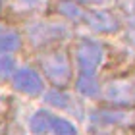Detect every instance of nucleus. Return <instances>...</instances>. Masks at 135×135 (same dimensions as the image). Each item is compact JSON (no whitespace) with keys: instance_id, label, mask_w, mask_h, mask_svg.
<instances>
[{"instance_id":"obj_18","label":"nucleus","mask_w":135,"mask_h":135,"mask_svg":"<svg viewBox=\"0 0 135 135\" xmlns=\"http://www.w3.org/2000/svg\"><path fill=\"white\" fill-rule=\"evenodd\" d=\"M0 2H2V0H0Z\"/></svg>"},{"instance_id":"obj_4","label":"nucleus","mask_w":135,"mask_h":135,"mask_svg":"<svg viewBox=\"0 0 135 135\" xmlns=\"http://www.w3.org/2000/svg\"><path fill=\"white\" fill-rule=\"evenodd\" d=\"M14 85L16 89L23 91V93L29 95H37L42 91V79L35 70H29V68H23V70H17L14 73Z\"/></svg>"},{"instance_id":"obj_8","label":"nucleus","mask_w":135,"mask_h":135,"mask_svg":"<svg viewBox=\"0 0 135 135\" xmlns=\"http://www.w3.org/2000/svg\"><path fill=\"white\" fill-rule=\"evenodd\" d=\"M20 46V37L14 31H0V54L14 52Z\"/></svg>"},{"instance_id":"obj_15","label":"nucleus","mask_w":135,"mask_h":135,"mask_svg":"<svg viewBox=\"0 0 135 135\" xmlns=\"http://www.w3.org/2000/svg\"><path fill=\"white\" fill-rule=\"evenodd\" d=\"M17 4H20L23 10H31V8H37V6L41 4V0H17Z\"/></svg>"},{"instance_id":"obj_5","label":"nucleus","mask_w":135,"mask_h":135,"mask_svg":"<svg viewBox=\"0 0 135 135\" xmlns=\"http://www.w3.org/2000/svg\"><path fill=\"white\" fill-rule=\"evenodd\" d=\"M83 17H85V21L99 33H112V31L118 29L116 17L110 16L108 12H102V10L100 12L99 10L97 12H83Z\"/></svg>"},{"instance_id":"obj_16","label":"nucleus","mask_w":135,"mask_h":135,"mask_svg":"<svg viewBox=\"0 0 135 135\" xmlns=\"http://www.w3.org/2000/svg\"><path fill=\"white\" fill-rule=\"evenodd\" d=\"M83 4H99V2H104V0H79Z\"/></svg>"},{"instance_id":"obj_10","label":"nucleus","mask_w":135,"mask_h":135,"mask_svg":"<svg viewBox=\"0 0 135 135\" xmlns=\"http://www.w3.org/2000/svg\"><path fill=\"white\" fill-rule=\"evenodd\" d=\"M50 129L56 135H77L73 124H70L68 120H62V118H52L50 120Z\"/></svg>"},{"instance_id":"obj_3","label":"nucleus","mask_w":135,"mask_h":135,"mask_svg":"<svg viewBox=\"0 0 135 135\" xmlns=\"http://www.w3.org/2000/svg\"><path fill=\"white\" fill-rule=\"evenodd\" d=\"M42 70L54 85H66L70 81V64L64 54H48L42 58Z\"/></svg>"},{"instance_id":"obj_2","label":"nucleus","mask_w":135,"mask_h":135,"mask_svg":"<svg viewBox=\"0 0 135 135\" xmlns=\"http://www.w3.org/2000/svg\"><path fill=\"white\" fill-rule=\"evenodd\" d=\"M81 75H93L102 60V46L95 41H81L75 50Z\"/></svg>"},{"instance_id":"obj_9","label":"nucleus","mask_w":135,"mask_h":135,"mask_svg":"<svg viewBox=\"0 0 135 135\" xmlns=\"http://www.w3.org/2000/svg\"><path fill=\"white\" fill-rule=\"evenodd\" d=\"M77 91L85 97H93L99 93V85H97V81L91 75H81L77 81Z\"/></svg>"},{"instance_id":"obj_7","label":"nucleus","mask_w":135,"mask_h":135,"mask_svg":"<svg viewBox=\"0 0 135 135\" xmlns=\"http://www.w3.org/2000/svg\"><path fill=\"white\" fill-rule=\"evenodd\" d=\"M50 120H52V116L48 114V112L39 110V112L31 118V129H33L35 133H39V135L46 133L48 129H50Z\"/></svg>"},{"instance_id":"obj_1","label":"nucleus","mask_w":135,"mask_h":135,"mask_svg":"<svg viewBox=\"0 0 135 135\" xmlns=\"http://www.w3.org/2000/svg\"><path fill=\"white\" fill-rule=\"evenodd\" d=\"M106 100L118 106H131L135 104V77H120L110 81L104 87Z\"/></svg>"},{"instance_id":"obj_17","label":"nucleus","mask_w":135,"mask_h":135,"mask_svg":"<svg viewBox=\"0 0 135 135\" xmlns=\"http://www.w3.org/2000/svg\"><path fill=\"white\" fill-rule=\"evenodd\" d=\"M133 8H135V2H133Z\"/></svg>"},{"instance_id":"obj_11","label":"nucleus","mask_w":135,"mask_h":135,"mask_svg":"<svg viewBox=\"0 0 135 135\" xmlns=\"http://www.w3.org/2000/svg\"><path fill=\"white\" fill-rule=\"evenodd\" d=\"M45 100L48 104H52V106H58V108H66L68 104H70V97L60 93V91H48L45 95Z\"/></svg>"},{"instance_id":"obj_6","label":"nucleus","mask_w":135,"mask_h":135,"mask_svg":"<svg viewBox=\"0 0 135 135\" xmlns=\"http://www.w3.org/2000/svg\"><path fill=\"white\" fill-rule=\"evenodd\" d=\"M29 35H31V41L35 45H41V42H46V41H60L66 35V29H62L60 25H52V23H45V25L31 27Z\"/></svg>"},{"instance_id":"obj_14","label":"nucleus","mask_w":135,"mask_h":135,"mask_svg":"<svg viewBox=\"0 0 135 135\" xmlns=\"http://www.w3.org/2000/svg\"><path fill=\"white\" fill-rule=\"evenodd\" d=\"M12 66L14 62L10 56H0V77H8L12 73Z\"/></svg>"},{"instance_id":"obj_13","label":"nucleus","mask_w":135,"mask_h":135,"mask_svg":"<svg viewBox=\"0 0 135 135\" xmlns=\"http://www.w3.org/2000/svg\"><path fill=\"white\" fill-rule=\"evenodd\" d=\"M100 120L110 122V124H124L127 120V116L122 114V112H100Z\"/></svg>"},{"instance_id":"obj_12","label":"nucleus","mask_w":135,"mask_h":135,"mask_svg":"<svg viewBox=\"0 0 135 135\" xmlns=\"http://www.w3.org/2000/svg\"><path fill=\"white\" fill-rule=\"evenodd\" d=\"M58 8L62 14H66L68 17H71V20H77V17H83V12L77 8V6H73L71 2H60Z\"/></svg>"}]
</instances>
